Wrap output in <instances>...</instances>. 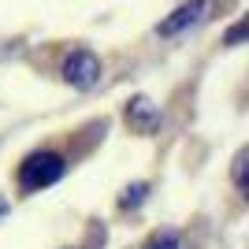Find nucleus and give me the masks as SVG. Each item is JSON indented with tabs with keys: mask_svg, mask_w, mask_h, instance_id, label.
<instances>
[{
	"mask_svg": "<svg viewBox=\"0 0 249 249\" xmlns=\"http://www.w3.org/2000/svg\"><path fill=\"white\" fill-rule=\"evenodd\" d=\"M142 194H145V186H130V190H126V197H123V208L138 205V201H142Z\"/></svg>",
	"mask_w": 249,
	"mask_h": 249,
	"instance_id": "nucleus-7",
	"label": "nucleus"
},
{
	"mask_svg": "<svg viewBox=\"0 0 249 249\" xmlns=\"http://www.w3.org/2000/svg\"><path fill=\"white\" fill-rule=\"evenodd\" d=\"M201 11H205V0H190V4H182V8L171 15V19H164L156 30L160 34H178L182 26H190V22H197L201 19Z\"/></svg>",
	"mask_w": 249,
	"mask_h": 249,
	"instance_id": "nucleus-3",
	"label": "nucleus"
},
{
	"mask_svg": "<svg viewBox=\"0 0 249 249\" xmlns=\"http://www.w3.org/2000/svg\"><path fill=\"white\" fill-rule=\"evenodd\" d=\"M149 249H182V242H178L175 231H164V234H160V238H156Z\"/></svg>",
	"mask_w": 249,
	"mask_h": 249,
	"instance_id": "nucleus-5",
	"label": "nucleus"
},
{
	"mask_svg": "<svg viewBox=\"0 0 249 249\" xmlns=\"http://www.w3.org/2000/svg\"><path fill=\"white\" fill-rule=\"evenodd\" d=\"M63 78L78 89H89V86L101 78V60H97L89 49H74L67 60H63Z\"/></svg>",
	"mask_w": 249,
	"mask_h": 249,
	"instance_id": "nucleus-2",
	"label": "nucleus"
},
{
	"mask_svg": "<svg viewBox=\"0 0 249 249\" xmlns=\"http://www.w3.org/2000/svg\"><path fill=\"white\" fill-rule=\"evenodd\" d=\"M126 119H130L134 126H142V130H149V126L156 123V112L149 108V101H134L130 108H126Z\"/></svg>",
	"mask_w": 249,
	"mask_h": 249,
	"instance_id": "nucleus-4",
	"label": "nucleus"
},
{
	"mask_svg": "<svg viewBox=\"0 0 249 249\" xmlns=\"http://www.w3.org/2000/svg\"><path fill=\"white\" fill-rule=\"evenodd\" d=\"M234 182H238V190H246V153H238V160H234Z\"/></svg>",
	"mask_w": 249,
	"mask_h": 249,
	"instance_id": "nucleus-6",
	"label": "nucleus"
},
{
	"mask_svg": "<svg viewBox=\"0 0 249 249\" xmlns=\"http://www.w3.org/2000/svg\"><path fill=\"white\" fill-rule=\"evenodd\" d=\"M4 212H8V205H4V201H0V216H4Z\"/></svg>",
	"mask_w": 249,
	"mask_h": 249,
	"instance_id": "nucleus-8",
	"label": "nucleus"
},
{
	"mask_svg": "<svg viewBox=\"0 0 249 249\" xmlns=\"http://www.w3.org/2000/svg\"><path fill=\"white\" fill-rule=\"evenodd\" d=\"M63 171H67V164H63L60 153H30L19 164V186L26 190V194H37V190L60 182Z\"/></svg>",
	"mask_w": 249,
	"mask_h": 249,
	"instance_id": "nucleus-1",
	"label": "nucleus"
}]
</instances>
